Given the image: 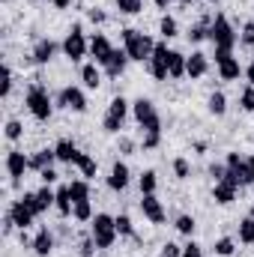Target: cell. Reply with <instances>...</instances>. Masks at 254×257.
<instances>
[{
    "label": "cell",
    "mask_w": 254,
    "mask_h": 257,
    "mask_svg": "<svg viewBox=\"0 0 254 257\" xmlns=\"http://www.w3.org/2000/svg\"><path fill=\"white\" fill-rule=\"evenodd\" d=\"M123 42H126L129 60H138V63L150 60V57H153V51H156V42H153L147 33H138V30H132V27L123 30Z\"/></svg>",
    "instance_id": "cell-1"
},
{
    "label": "cell",
    "mask_w": 254,
    "mask_h": 257,
    "mask_svg": "<svg viewBox=\"0 0 254 257\" xmlns=\"http://www.w3.org/2000/svg\"><path fill=\"white\" fill-rule=\"evenodd\" d=\"M209 39H212L215 48H221V51H233V45H236V33H233L230 21H227L224 15H215V21L209 24Z\"/></svg>",
    "instance_id": "cell-2"
},
{
    "label": "cell",
    "mask_w": 254,
    "mask_h": 257,
    "mask_svg": "<svg viewBox=\"0 0 254 257\" xmlns=\"http://www.w3.org/2000/svg\"><path fill=\"white\" fill-rule=\"evenodd\" d=\"M27 108H30V114L36 120H48L51 117V96H48V90L42 84H33L27 90Z\"/></svg>",
    "instance_id": "cell-3"
},
{
    "label": "cell",
    "mask_w": 254,
    "mask_h": 257,
    "mask_svg": "<svg viewBox=\"0 0 254 257\" xmlns=\"http://www.w3.org/2000/svg\"><path fill=\"white\" fill-rule=\"evenodd\" d=\"M93 239H96L99 248H111V245H114V239H117V224H114L111 215H105V212L93 215Z\"/></svg>",
    "instance_id": "cell-4"
},
{
    "label": "cell",
    "mask_w": 254,
    "mask_h": 257,
    "mask_svg": "<svg viewBox=\"0 0 254 257\" xmlns=\"http://www.w3.org/2000/svg\"><path fill=\"white\" fill-rule=\"evenodd\" d=\"M224 165H227V177H224V180H233L239 189L248 186V183H254L251 180V162H245L239 153H227V162H224Z\"/></svg>",
    "instance_id": "cell-5"
},
{
    "label": "cell",
    "mask_w": 254,
    "mask_h": 257,
    "mask_svg": "<svg viewBox=\"0 0 254 257\" xmlns=\"http://www.w3.org/2000/svg\"><path fill=\"white\" fill-rule=\"evenodd\" d=\"M132 114H135V120L144 126V132H162V120H159V114H156V108H153L150 99H138V102L132 105Z\"/></svg>",
    "instance_id": "cell-6"
},
{
    "label": "cell",
    "mask_w": 254,
    "mask_h": 257,
    "mask_svg": "<svg viewBox=\"0 0 254 257\" xmlns=\"http://www.w3.org/2000/svg\"><path fill=\"white\" fill-rule=\"evenodd\" d=\"M87 51H90V45H87V39H84V30H81V24H75L63 39V54L75 63V60H81Z\"/></svg>",
    "instance_id": "cell-7"
},
{
    "label": "cell",
    "mask_w": 254,
    "mask_h": 257,
    "mask_svg": "<svg viewBox=\"0 0 254 257\" xmlns=\"http://www.w3.org/2000/svg\"><path fill=\"white\" fill-rule=\"evenodd\" d=\"M126 114H129V102L123 96H117V99L108 105V114H105V120H102V128H105V132H120L123 123H126Z\"/></svg>",
    "instance_id": "cell-8"
},
{
    "label": "cell",
    "mask_w": 254,
    "mask_h": 257,
    "mask_svg": "<svg viewBox=\"0 0 254 257\" xmlns=\"http://www.w3.org/2000/svg\"><path fill=\"white\" fill-rule=\"evenodd\" d=\"M168 60H171L168 45H165V42H156V51H153V57L147 60V69H150V75H153L156 81H168V78H171V75H168Z\"/></svg>",
    "instance_id": "cell-9"
},
{
    "label": "cell",
    "mask_w": 254,
    "mask_h": 257,
    "mask_svg": "<svg viewBox=\"0 0 254 257\" xmlns=\"http://www.w3.org/2000/svg\"><path fill=\"white\" fill-rule=\"evenodd\" d=\"M215 63H218V75H221V81H236V78L242 75L239 60H236L230 51H221V48H215Z\"/></svg>",
    "instance_id": "cell-10"
},
{
    "label": "cell",
    "mask_w": 254,
    "mask_h": 257,
    "mask_svg": "<svg viewBox=\"0 0 254 257\" xmlns=\"http://www.w3.org/2000/svg\"><path fill=\"white\" fill-rule=\"evenodd\" d=\"M6 171H9L12 183L18 186V180L24 177V171H30V159H27L21 150H9V153H6Z\"/></svg>",
    "instance_id": "cell-11"
},
{
    "label": "cell",
    "mask_w": 254,
    "mask_h": 257,
    "mask_svg": "<svg viewBox=\"0 0 254 257\" xmlns=\"http://www.w3.org/2000/svg\"><path fill=\"white\" fill-rule=\"evenodd\" d=\"M9 215H12V221H15V227H18V230H27V227L33 224V218H36V212H33L21 197H18V200H12Z\"/></svg>",
    "instance_id": "cell-12"
},
{
    "label": "cell",
    "mask_w": 254,
    "mask_h": 257,
    "mask_svg": "<svg viewBox=\"0 0 254 257\" xmlns=\"http://www.w3.org/2000/svg\"><path fill=\"white\" fill-rule=\"evenodd\" d=\"M141 212L153 221V224H162L165 221V206L156 194H141Z\"/></svg>",
    "instance_id": "cell-13"
},
{
    "label": "cell",
    "mask_w": 254,
    "mask_h": 257,
    "mask_svg": "<svg viewBox=\"0 0 254 257\" xmlns=\"http://www.w3.org/2000/svg\"><path fill=\"white\" fill-rule=\"evenodd\" d=\"M90 54H93V60H96L99 66L108 63V57L114 54V45L108 42V36H105V33H96V36L90 39Z\"/></svg>",
    "instance_id": "cell-14"
},
{
    "label": "cell",
    "mask_w": 254,
    "mask_h": 257,
    "mask_svg": "<svg viewBox=\"0 0 254 257\" xmlns=\"http://www.w3.org/2000/svg\"><path fill=\"white\" fill-rule=\"evenodd\" d=\"M60 105L63 108H69V111H87V96L78 90V87H63L60 90Z\"/></svg>",
    "instance_id": "cell-15"
},
{
    "label": "cell",
    "mask_w": 254,
    "mask_h": 257,
    "mask_svg": "<svg viewBox=\"0 0 254 257\" xmlns=\"http://www.w3.org/2000/svg\"><path fill=\"white\" fill-rule=\"evenodd\" d=\"M236 189H239V186H236L233 180H221V183H215V189H212L215 203H224V206L233 203V200H236Z\"/></svg>",
    "instance_id": "cell-16"
},
{
    "label": "cell",
    "mask_w": 254,
    "mask_h": 257,
    "mask_svg": "<svg viewBox=\"0 0 254 257\" xmlns=\"http://www.w3.org/2000/svg\"><path fill=\"white\" fill-rule=\"evenodd\" d=\"M129 186V168L123 162H117L114 168H111V177H108V189L111 192H123Z\"/></svg>",
    "instance_id": "cell-17"
},
{
    "label": "cell",
    "mask_w": 254,
    "mask_h": 257,
    "mask_svg": "<svg viewBox=\"0 0 254 257\" xmlns=\"http://www.w3.org/2000/svg\"><path fill=\"white\" fill-rule=\"evenodd\" d=\"M206 69H209V60H206V54H200V51H194L189 60H186V75H189V78H203Z\"/></svg>",
    "instance_id": "cell-18"
},
{
    "label": "cell",
    "mask_w": 254,
    "mask_h": 257,
    "mask_svg": "<svg viewBox=\"0 0 254 257\" xmlns=\"http://www.w3.org/2000/svg\"><path fill=\"white\" fill-rule=\"evenodd\" d=\"M126 60H129L126 48H123V51H120V48H114V54L108 57V63L102 66V69H105L111 78H120V75H123V69H126Z\"/></svg>",
    "instance_id": "cell-19"
},
{
    "label": "cell",
    "mask_w": 254,
    "mask_h": 257,
    "mask_svg": "<svg viewBox=\"0 0 254 257\" xmlns=\"http://www.w3.org/2000/svg\"><path fill=\"white\" fill-rule=\"evenodd\" d=\"M30 245H33L36 257H48V254H51V248H54V236H51V230H48V227H42Z\"/></svg>",
    "instance_id": "cell-20"
},
{
    "label": "cell",
    "mask_w": 254,
    "mask_h": 257,
    "mask_svg": "<svg viewBox=\"0 0 254 257\" xmlns=\"http://www.w3.org/2000/svg\"><path fill=\"white\" fill-rule=\"evenodd\" d=\"M54 54H57V42H51V39H39L36 48H33V63H48Z\"/></svg>",
    "instance_id": "cell-21"
},
{
    "label": "cell",
    "mask_w": 254,
    "mask_h": 257,
    "mask_svg": "<svg viewBox=\"0 0 254 257\" xmlns=\"http://www.w3.org/2000/svg\"><path fill=\"white\" fill-rule=\"evenodd\" d=\"M54 153H57V159H60V162H66V165H75V159H78V153H81V150H78L69 138H63V141L54 147Z\"/></svg>",
    "instance_id": "cell-22"
},
{
    "label": "cell",
    "mask_w": 254,
    "mask_h": 257,
    "mask_svg": "<svg viewBox=\"0 0 254 257\" xmlns=\"http://www.w3.org/2000/svg\"><path fill=\"white\" fill-rule=\"evenodd\" d=\"M81 81H84V87H90V90H96L99 84H102V69L96 63H87L81 66Z\"/></svg>",
    "instance_id": "cell-23"
},
{
    "label": "cell",
    "mask_w": 254,
    "mask_h": 257,
    "mask_svg": "<svg viewBox=\"0 0 254 257\" xmlns=\"http://www.w3.org/2000/svg\"><path fill=\"white\" fill-rule=\"evenodd\" d=\"M72 206H75V200H72V194H69V186H60V189H57V200H54V209L66 218V215H72Z\"/></svg>",
    "instance_id": "cell-24"
},
{
    "label": "cell",
    "mask_w": 254,
    "mask_h": 257,
    "mask_svg": "<svg viewBox=\"0 0 254 257\" xmlns=\"http://www.w3.org/2000/svg\"><path fill=\"white\" fill-rule=\"evenodd\" d=\"M54 159H57L54 150H39L36 156H30V171H45V168H51Z\"/></svg>",
    "instance_id": "cell-25"
},
{
    "label": "cell",
    "mask_w": 254,
    "mask_h": 257,
    "mask_svg": "<svg viewBox=\"0 0 254 257\" xmlns=\"http://www.w3.org/2000/svg\"><path fill=\"white\" fill-rule=\"evenodd\" d=\"M186 60H189V57H183L180 51H171V60H168V75H171L174 81L186 75Z\"/></svg>",
    "instance_id": "cell-26"
},
{
    "label": "cell",
    "mask_w": 254,
    "mask_h": 257,
    "mask_svg": "<svg viewBox=\"0 0 254 257\" xmlns=\"http://www.w3.org/2000/svg\"><path fill=\"white\" fill-rule=\"evenodd\" d=\"M54 200H57V192H51L48 186H45V189H39V192H36V206H39V215H42L48 206H54Z\"/></svg>",
    "instance_id": "cell-27"
},
{
    "label": "cell",
    "mask_w": 254,
    "mask_h": 257,
    "mask_svg": "<svg viewBox=\"0 0 254 257\" xmlns=\"http://www.w3.org/2000/svg\"><path fill=\"white\" fill-rule=\"evenodd\" d=\"M72 215H75L78 221H93V206H90V200H75Z\"/></svg>",
    "instance_id": "cell-28"
},
{
    "label": "cell",
    "mask_w": 254,
    "mask_h": 257,
    "mask_svg": "<svg viewBox=\"0 0 254 257\" xmlns=\"http://www.w3.org/2000/svg\"><path fill=\"white\" fill-rule=\"evenodd\" d=\"M69 194H72V200H90V186H87V180L69 183Z\"/></svg>",
    "instance_id": "cell-29"
},
{
    "label": "cell",
    "mask_w": 254,
    "mask_h": 257,
    "mask_svg": "<svg viewBox=\"0 0 254 257\" xmlns=\"http://www.w3.org/2000/svg\"><path fill=\"white\" fill-rule=\"evenodd\" d=\"M156 186H159L156 171H144L141 174V194H156Z\"/></svg>",
    "instance_id": "cell-30"
},
{
    "label": "cell",
    "mask_w": 254,
    "mask_h": 257,
    "mask_svg": "<svg viewBox=\"0 0 254 257\" xmlns=\"http://www.w3.org/2000/svg\"><path fill=\"white\" fill-rule=\"evenodd\" d=\"M224 111H227V99H224V93H218V90H215V93L209 96V114L221 117Z\"/></svg>",
    "instance_id": "cell-31"
},
{
    "label": "cell",
    "mask_w": 254,
    "mask_h": 257,
    "mask_svg": "<svg viewBox=\"0 0 254 257\" xmlns=\"http://www.w3.org/2000/svg\"><path fill=\"white\" fill-rule=\"evenodd\" d=\"M239 242H245V245H251L254 242V218H242L239 221Z\"/></svg>",
    "instance_id": "cell-32"
},
{
    "label": "cell",
    "mask_w": 254,
    "mask_h": 257,
    "mask_svg": "<svg viewBox=\"0 0 254 257\" xmlns=\"http://www.w3.org/2000/svg\"><path fill=\"white\" fill-rule=\"evenodd\" d=\"M159 30H162V36H165V39H174V36H177V30H180V27H177V18H174V15H165V18L159 21Z\"/></svg>",
    "instance_id": "cell-33"
},
{
    "label": "cell",
    "mask_w": 254,
    "mask_h": 257,
    "mask_svg": "<svg viewBox=\"0 0 254 257\" xmlns=\"http://www.w3.org/2000/svg\"><path fill=\"white\" fill-rule=\"evenodd\" d=\"M75 165L81 168V174H84V177H96V162H93V159H90L87 153H78Z\"/></svg>",
    "instance_id": "cell-34"
},
{
    "label": "cell",
    "mask_w": 254,
    "mask_h": 257,
    "mask_svg": "<svg viewBox=\"0 0 254 257\" xmlns=\"http://www.w3.org/2000/svg\"><path fill=\"white\" fill-rule=\"evenodd\" d=\"M114 224H117V233H120V236H135V224H132L129 215H117Z\"/></svg>",
    "instance_id": "cell-35"
},
{
    "label": "cell",
    "mask_w": 254,
    "mask_h": 257,
    "mask_svg": "<svg viewBox=\"0 0 254 257\" xmlns=\"http://www.w3.org/2000/svg\"><path fill=\"white\" fill-rule=\"evenodd\" d=\"M194 227H197V221H194L191 215H180V218H177V230H180L183 236H191Z\"/></svg>",
    "instance_id": "cell-36"
},
{
    "label": "cell",
    "mask_w": 254,
    "mask_h": 257,
    "mask_svg": "<svg viewBox=\"0 0 254 257\" xmlns=\"http://www.w3.org/2000/svg\"><path fill=\"white\" fill-rule=\"evenodd\" d=\"M209 36V21H200V24H194L189 30V39L191 42H200V39H206Z\"/></svg>",
    "instance_id": "cell-37"
},
{
    "label": "cell",
    "mask_w": 254,
    "mask_h": 257,
    "mask_svg": "<svg viewBox=\"0 0 254 257\" xmlns=\"http://www.w3.org/2000/svg\"><path fill=\"white\" fill-rule=\"evenodd\" d=\"M233 251H236V242H233L230 236H224V239H218V242H215V254H221V257H230Z\"/></svg>",
    "instance_id": "cell-38"
},
{
    "label": "cell",
    "mask_w": 254,
    "mask_h": 257,
    "mask_svg": "<svg viewBox=\"0 0 254 257\" xmlns=\"http://www.w3.org/2000/svg\"><path fill=\"white\" fill-rule=\"evenodd\" d=\"M117 9L126 15H138L141 12V0H117Z\"/></svg>",
    "instance_id": "cell-39"
},
{
    "label": "cell",
    "mask_w": 254,
    "mask_h": 257,
    "mask_svg": "<svg viewBox=\"0 0 254 257\" xmlns=\"http://www.w3.org/2000/svg\"><path fill=\"white\" fill-rule=\"evenodd\" d=\"M21 135H24V126H21L18 120H9V123H6V138H9V141H18Z\"/></svg>",
    "instance_id": "cell-40"
},
{
    "label": "cell",
    "mask_w": 254,
    "mask_h": 257,
    "mask_svg": "<svg viewBox=\"0 0 254 257\" xmlns=\"http://www.w3.org/2000/svg\"><path fill=\"white\" fill-rule=\"evenodd\" d=\"M239 105H242V111H254V87H245V90H242Z\"/></svg>",
    "instance_id": "cell-41"
},
{
    "label": "cell",
    "mask_w": 254,
    "mask_h": 257,
    "mask_svg": "<svg viewBox=\"0 0 254 257\" xmlns=\"http://www.w3.org/2000/svg\"><path fill=\"white\" fill-rule=\"evenodd\" d=\"M174 174H177L180 180H189V177H191L189 162H186V159H177V162H174Z\"/></svg>",
    "instance_id": "cell-42"
},
{
    "label": "cell",
    "mask_w": 254,
    "mask_h": 257,
    "mask_svg": "<svg viewBox=\"0 0 254 257\" xmlns=\"http://www.w3.org/2000/svg\"><path fill=\"white\" fill-rule=\"evenodd\" d=\"M162 144V132H147L144 135V150H156Z\"/></svg>",
    "instance_id": "cell-43"
},
{
    "label": "cell",
    "mask_w": 254,
    "mask_h": 257,
    "mask_svg": "<svg viewBox=\"0 0 254 257\" xmlns=\"http://www.w3.org/2000/svg\"><path fill=\"white\" fill-rule=\"evenodd\" d=\"M239 42H242V45H248V48L254 45V21H248V24L242 27V33H239Z\"/></svg>",
    "instance_id": "cell-44"
},
{
    "label": "cell",
    "mask_w": 254,
    "mask_h": 257,
    "mask_svg": "<svg viewBox=\"0 0 254 257\" xmlns=\"http://www.w3.org/2000/svg\"><path fill=\"white\" fill-rule=\"evenodd\" d=\"M9 90H12V69H9V66H3V84H0V96H9Z\"/></svg>",
    "instance_id": "cell-45"
},
{
    "label": "cell",
    "mask_w": 254,
    "mask_h": 257,
    "mask_svg": "<svg viewBox=\"0 0 254 257\" xmlns=\"http://www.w3.org/2000/svg\"><path fill=\"white\" fill-rule=\"evenodd\" d=\"M96 248H99V245H96V239H93V236H90V239H84V242H81V257H93V254H96Z\"/></svg>",
    "instance_id": "cell-46"
},
{
    "label": "cell",
    "mask_w": 254,
    "mask_h": 257,
    "mask_svg": "<svg viewBox=\"0 0 254 257\" xmlns=\"http://www.w3.org/2000/svg\"><path fill=\"white\" fill-rule=\"evenodd\" d=\"M162 257H183V245H177V242H168V245L162 248Z\"/></svg>",
    "instance_id": "cell-47"
},
{
    "label": "cell",
    "mask_w": 254,
    "mask_h": 257,
    "mask_svg": "<svg viewBox=\"0 0 254 257\" xmlns=\"http://www.w3.org/2000/svg\"><path fill=\"white\" fill-rule=\"evenodd\" d=\"M183 257H203V248L197 242H189V245H183Z\"/></svg>",
    "instance_id": "cell-48"
},
{
    "label": "cell",
    "mask_w": 254,
    "mask_h": 257,
    "mask_svg": "<svg viewBox=\"0 0 254 257\" xmlns=\"http://www.w3.org/2000/svg\"><path fill=\"white\" fill-rule=\"evenodd\" d=\"M209 174H212V180H215V183H221V180L227 177V165H212V168H209Z\"/></svg>",
    "instance_id": "cell-49"
},
{
    "label": "cell",
    "mask_w": 254,
    "mask_h": 257,
    "mask_svg": "<svg viewBox=\"0 0 254 257\" xmlns=\"http://www.w3.org/2000/svg\"><path fill=\"white\" fill-rule=\"evenodd\" d=\"M39 177H42V183H45V186L57 183V171H54V168H45V171H39Z\"/></svg>",
    "instance_id": "cell-50"
},
{
    "label": "cell",
    "mask_w": 254,
    "mask_h": 257,
    "mask_svg": "<svg viewBox=\"0 0 254 257\" xmlns=\"http://www.w3.org/2000/svg\"><path fill=\"white\" fill-rule=\"evenodd\" d=\"M90 21H93V24H102V21H105V12H102V9H90Z\"/></svg>",
    "instance_id": "cell-51"
},
{
    "label": "cell",
    "mask_w": 254,
    "mask_h": 257,
    "mask_svg": "<svg viewBox=\"0 0 254 257\" xmlns=\"http://www.w3.org/2000/svg\"><path fill=\"white\" fill-rule=\"evenodd\" d=\"M132 150H135V144L129 138H120V153H132Z\"/></svg>",
    "instance_id": "cell-52"
},
{
    "label": "cell",
    "mask_w": 254,
    "mask_h": 257,
    "mask_svg": "<svg viewBox=\"0 0 254 257\" xmlns=\"http://www.w3.org/2000/svg\"><path fill=\"white\" fill-rule=\"evenodd\" d=\"M245 78H248V84H251V87H254V60H251V66L245 69Z\"/></svg>",
    "instance_id": "cell-53"
},
{
    "label": "cell",
    "mask_w": 254,
    "mask_h": 257,
    "mask_svg": "<svg viewBox=\"0 0 254 257\" xmlns=\"http://www.w3.org/2000/svg\"><path fill=\"white\" fill-rule=\"evenodd\" d=\"M48 3H54V6H57V9H66V6H69V3H72V0H48Z\"/></svg>",
    "instance_id": "cell-54"
},
{
    "label": "cell",
    "mask_w": 254,
    "mask_h": 257,
    "mask_svg": "<svg viewBox=\"0 0 254 257\" xmlns=\"http://www.w3.org/2000/svg\"><path fill=\"white\" fill-rule=\"evenodd\" d=\"M153 3H156V6H159V9H168V6H171V3H174V0H153Z\"/></svg>",
    "instance_id": "cell-55"
},
{
    "label": "cell",
    "mask_w": 254,
    "mask_h": 257,
    "mask_svg": "<svg viewBox=\"0 0 254 257\" xmlns=\"http://www.w3.org/2000/svg\"><path fill=\"white\" fill-rule=\"evenodd\" d=\"M180 3H183V6H191V3H194V0H180Z\"/></svg>",
    "instance_id": "cell-56"
},
{
    "label": "cell",
    "mask_w": 254,
    "mask_h": 257,
    "mask_svg": "<svg viewBox=\"0 0 254 257\" xmlns=\"http://www.w3.org/2000/svg\"><path fill=\"white\" fill-rule=\"evenodd\" d=\"M248 162H251V180H254V156H251V159H248Z\"/></svg>",
    "instance_id": "cell-57"
},
{
    "label": "cell",
    "mask_w": 254,
    "mask_h": 257,
    "mask_svg": "<svg viewBox=\"0 0 254 257\" xmlns=\"http://www.w3.org/2000/svg\"><path fill=\"white\" fill-rule=\"evenodd\" d=\"M206 3H218V0H206Z\"/></svg>",
    "instance_id": "cell-58"
},
{
    "label": "cell",
    "mask_w": 254,
    "mask_h": 257,
    "mask_svg": "<svg viewBox=\"0 0 254 257\" xmlns=\"http://www.w3.org/2000/svg\"><path fill=\"white\" fill-rule=\"evenodd\" d=\"M251 218H254V206H251Z\"/></svg>",
    "instance_id": "cell-59"
}]
</instances>
